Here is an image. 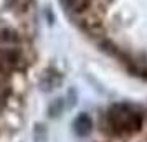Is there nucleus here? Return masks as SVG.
Wrapping results in <instances>:
<instances>
[{
    "mask_svg": "<svg viewBox=\"0 0 147 142\" xmlns=\"http://www.w3.org/2000/svg\"><path fill=\"white\" fill-rule=\"evenodd\" d=\"M63 3L74 15H84L93 7V0H63Z\"/></svg>",
    "mask_w": 147,
    "mask_h": 142,
    "instance_id": "3",
    "label": "nucleus"
},
{
    "mask_svg": "<svg viewBox=\"0 0 147 142\" xmlns=\"http://www.w3.org/2000/svg\"><path fill=\"white\" fill-rule=\"evenodd\" d=\"M20 58V43L12 33L0 35V69H8L15 66Z\"/></svg>",
    "mask_w": 147,
    "mask_h": 142,
    "instance_id": "2",
    "label": "nucleus"
},
{
    "mask_svg": "<svg viewBox=\"0 0 147 142\" xmlns=\"http://www.w3.org/2000/svg\"><path fill=\"white\" fill-rule=\"evenodd\" d=\"M5 2L15 13H27L30 10V7H32L33 0H5Z\"/></svg>",
    "mask_w": 147,
    "mask_h": 142,
    "instance_id": "4",
    "label": "nucleus"
},
{
    "mask_svg": "<svg viewBox=\"0 0 147 142\" xmlns=\"http://www.w3.org/2000/svg\"><path fill=\"white\" fill-rule=\"evenodd\" d=\"M107 121L116 132H132L140 127L142 119L139 112H136L132 108H129L126 104H116L109 109Z\"/></svg>",
    "mask_w": 147,
    "mask_h": 142,
    "instance_id": "1",
    "label": "nucleus"
}]
</instances>
